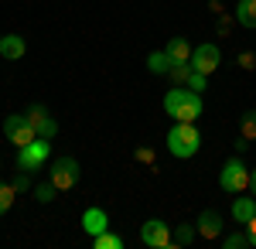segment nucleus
<instances>
[{
  "mask_svg": "<svg viewBox=\"0 0 256 249\" xmlns=\"http://www.w3.org/2000/svg\"><path fill=\"white\" fill-rule=\"evenodd\" d=\"M202 92H192L188 86H171V92L164 96V113L178 123H195L202 116Z\"/></svg>",
  "mask_w": 256,
  "mask_h": 249,
  "instance_id": "nucleus-1",
  "label": "nucleus"
},
{
  "mask_svg": "<svg viewBox=\"0 0 256 249\" xmlns=\"http://www.w3.org/2000/svg\"><path fill=\"white\" fill-rule=\"evenodd\" d=\"M198 147H202V134H198L195 123H174V126L168 130V150L174 154L178 160L195 157Z\"/></svg>",
  "mask_w": 256,
  "mask_h": 249,
  "instance_id": "nucleus-2",
  "label": "nucleus"
},
{
  "mask_svg": "<svg viewBox=\"0 0 256 249\" xmlns=\"http://www.w3.org/2000/svg\"><path fill=\"white\" fill-rule=\"evenodd\" d=\"M218 188L229 194H239L250 188V168L242 164V157H229L226 164H222V171H218Z\"/></svg>",
  "mask_w": 256,
  "mask_h": 249,
  "instance_id": "nucleus-3",
  "label": "nucleus"
},
{
  "mask_svg": "<svg viewBox=\"0 0 256 249\" xmlns=\"http://www.w3.org/2000/svg\"><path fill=\"white\" fill-rule=\"evenodd\" d=\"M48 157H52V140L34 136L28 147H20V150H18V168H20V171H38L41 164H48Z\"/></svg>",
  "mask_w": 256,
  "mask_h": 249,
  "instance_id": "nucleus-4",
  "label": "nucleus"
},
{
  "mask_svg": "<svg viewBox=\"0 0 256 249\" xmlns=\"http://www.w3.org/2000/svg\"><path fill=\"white\" fill-rule=\"evenodd\" d=\"M4 136H7L14 147H28V144L38 136V130L31 126L28 113H10L7 120H4Z\"/></svg>",
  "mask_w": 256,
  "mask_h": 249,
  "instance_id": "nucleus-5",
  "label": "nucleus"
},
{
  "mask_svg": "<svg viewBox=\"0 0 256 249\" xmlns=\"http://www.w3.org/2000/svg\"><path fill=\"white\" fill-rule=\"evenodd\" d=\"M140 242L150 249H171L174 246V232L168 229V222H160V218H147L140 226Z\"/></svg>",
  "mask_w": 256,
  "mask_h": 249,
  "instance_id": "nucleus-6",
  "label": "nucleus"
},
{
  "mask_svg": "<svg viewBox=\"0 0 256 249\" xmlns=\"http://www.w3.org/2000/svg\"><path fill=\"white\" fill-rule=\"evenodd\" d=\"M76 181H79V160L68 157V154L55 157L52 160V184L58 192H68V188H76Z\"/></svg>",
  "mask_w": 256,
  "mask_h": 249,
  "instance_id": "nucleus-7",
  "label": "nucleus"
},
{
  "mask_svg": "<svg viewBox=\"0 0 256 249\" xmlns=\"http://www.w3.org/2000/svg\"><path fill=\"white\" fill-rule=\"evenodd\" d=\"M218 65H222V48H218V44H212V41L198 44L195 52H192V68H195V72H205V76H212Z\"/></svg>",
  "mask_w": 256,
  "mask_h": 249,
  "instance_id": "nucleus-8",
  "label": "nucleus"
},
{
  "mask_svg": "<svg viewBox=\"0 0 256 249\" xmlns=\"http://www.w3.org/2000/svg\"><path fill=\"white\" fill-rule=\"evenodd\" d=\"M28 120H31V126L38 130V136H44V140H52V136L58 134V123H55V116L48 113L44 106H28Z\"/></svg>",
  "mask_w": 256,
  "mask_h": 249,
  "instance_id": "nucleus-9",
  "label": "nucleus"
},
{
  "mask_svg": "<svg viewBox=\"0 0 256 249\" xmlns=\"http://www.w3.org/2000/svg\"><path fill=\"white\" fill-rule=\"evenodd\" d=\"M195 229H198L202 239H218V236H222V215H218L216 208H205L202 215H198Z\"/></svg>",
  "mask_w": 256,
  "mask_h": 249,
  "instance_id": "nucleus-10",
  "label": "nucleus"
},
{
  "mask_svg": "<svg viewBox=\"0 0 256 249\" xmlns=\"http://www.w3.org/2000/svg\"><path fill=\"white\" fill-rule=\"evenodd\" d=\"M82 229L89 232V236L106 232V229H110V215H106L102 208H96V205H92V208H86V212H82Z\"/></svg>",
  "mask_w": 256,
  "mask_h": 249,
  "instance_id": "nucleus-11",
  "label": "nucleus"
},
{
  "mask_svg": "<svg viewBox=\"0 0 256 249\" xmlns=\"http://www.w3.org/2000/svg\"><path fill=\"white\" fill-rule=\"evenodd\" d=\"M24 52H28V41L20 38V34H4L0 38V58L18 62V58H24Z\"/></svg>",
  "mask_w": 256,
  "mask_h": 249,
  "instance_id": "nucleus-12",
  "label": "nucleus"
},
{
  "mask_svg": "<svg viewBox=\"0 0 256 249\" xmlns=\"http://www.w3.org/2000/svg\"><path fill=\"white\" fill-rule=\"evenodd\" d=\"M253 215H256V198H246V194H239L236 202H232V218H236L239 226H246Z\"/></svg>",
  "mask_w": 256,
  "mask_h": 249,
  "instance_id": "nucleus-13",
  "label": "nucleus"
},
{
  "mask_svg": "<svg viewBox=\"0 0 256 249\" xmlns=\"http://www.w3.org/2000/svg\"><path fill=\"white\" fill-rule=\"evenodd\" d=\"M164 52H168L171 62H192V52H195V48H192L184 38H171L168 44H164Z\"/></svg>",
  "mask_w": 256,
  "mask_h": 249,
  "instance_id": "nucleus-14",
  "label": "nucleus"
},
{
  "mask_svg": "<svg viewBox=\"0 0 256 249\" xmlns=\"http://www.w3.org/2000/svg\"><path fill=\"white\" fill-rule=\"evenodd\" d=\"M236 20L242 24V28L253 31L256 28V0H239L236 4Z\"/></svg>",
  "mask_w": 256,
  "mask_h": 249,
  "instance_id": "nucleus-15",
  "label": "nucleus"
},
{
  "mask_svg": "<svg viewBox=\"0 0 256 249\" xmlns=\"http://www.w3.org/2000/svg\"><path fill=\"white\" fill-rule=\"evenodd\" d=\"M195 68H192V62H171V68H168V76L174 86H188V76H192Z\"/></svg>",
  "mask_w": 256,
  "mask_h": 249,
  "instance_id": "nucleus-16",
  "label": "nucleus"
},
{
  "mask_svg": "<svg viewBox=\"0 0 256 249\" xmlns=\"http://www.w3.org/2000/svg\"><path fill=\"white\" fill-rule=\"evenodd\" d=\"M147 68H150L154 76H168V68H171L168 52H150V55H147Z\"/></svg>",
  "mask_w": 256,
  "mask_h": 249,
  "instance_id": "nucleus-17",
  "label": "nucleus"
},
{
  "mask_svg": "<svg viewBox=\"0 0 256 249\" xmlns=\"http://www.w3.org/2000/svg\"><path fill=\"white\" fill-rule=\"evenodd\" d=\"M92 246L96 249H123V236H116V232H99V236H92Z\"/></svg>",
  "mask_w": 256,
  "mask_h": 249,
  "instance_id": "nucleus-18",
  "label": "nucleus"
},
{
  "mask_svg": "<svg viewBox=\"0 0 256 249\" xmlns=\"http://www.w3.org/2000/svg\"><path fill=\"white\" fill-rule=\"evenodd\" d=\"M31 192H34V198H38L41 205H52V202H55V194H58V188H55V184H52V178H48V181L34 184Z\"/></svg>",
  "mask_w": 256,
  "mask_h": 249,
  "instance_id": "nucleus-19",
  "label": "nucleus"
},
{
  "mask_svg": "<svg viewBox=\"0 0 256 249\" xmlns=\"http://www.w3.org/2000/svg\"><path fill=\"white\" fill-rule=\"evenodd\" d=\"M239 136L256 140V110H246L242 113V120H239Z\"/></svg>",
  "mask_w": 256,
  "mask_h": 249,
  "instance_id": "nucleus-20",
  "label": "nucleus"
},
{
  "mask_svg": "<svg viewBox=\"0 0 256 249\" xmlns=\"http://www.w3.org/2000/svg\"><path fill=\"white\" fill-rule=\"evenodd\" d=\"M195 236H198V229H195V226L181 222V226L174 229V246H192V242H195Z\"/></svg>",
  "mask_w": 256,
  "mask_h": 249,
  "instance_id": "nucleus-21",
  "label": "nucleus"
},
{
  "mask_svg": "<svg viewBox=\"0 0 256 249\" xmlns=\"http://www.w3.org/2000/svg\"><path fill=\"white\" fill-rule=\"evenodd\" d=\"M14 198H18V188H14V184H7V181H0V215H7V212H10Z\"/></svg>",
  "mask_w": 256,
  "mask_h": 249,
  "instance_id": "nucleus-22",
  "label": "nucleus"
},
{
  "mask_svg": "<svg viewBox=\"0 0 256 249\" xmlns=\"http://www.w3.org/2000/svg\"><path fill=\"white\" fill-rule=\"evenodd\" d=\"M188 89H192V92H205V89H208V76H205V72H192V76H188Z\"/></svg>",
  "mask_w": 256,
  "mask_h": 249,
  "instance_id": "nucleus-23",
  "label": "nucleus"
},
{
  "mask_svg": "<svg viewBox=\"0 0 256 249\" xmlns=\"http://www.w3.org/2000/svg\"><path fill=\"white\" fill-rule=\"evenodd\" d=\"M222 246H226V249H242V246H250V239H246V236H239V232H232V236H226V239H222Z\"/></svg>",
  "mask_w": 256,
  "mask_h": 249,
  "instance_id": "nucleus-24",
  "label": "nucleus"
},
{
  "mask_svg": "<svg viewBox=\"0 0 256 249\" xmlns=\"http://www.w3.org/2000/svg\"><path fill=\"white\" fill-rule=\"evenodd\" d=\"M28 174H31V171H20L18 174V181H14V188H18V192H31V178H28Z\"/></svg>",
  "mask_w": 256,
  "mask_h": 249,
  "instance_id": "nucleus-25",
  "label": "nucleus"
},
{
  "mask_svg": "<svg viewBox=\"0 0 256 249\" xmlns=\"http://www.w3.org/2000/svg\"><path fill=\"white\" fill-rule=\"evenodd\" d=\"M246 239H250V246H256V215L246 222Z\"/></svg>",
  "mask_w": 256,
  "mask_h": 249,
  "instance_id": "nucleus-26",
  "label": "nucleus"
},
{
  "mask_svg": "<svg viewBox=\"0 0 256 249\" xmlns=\"http://www.w3.org/2000/svg\"><path fill=\"white\" fill-rule=\"evenodd\" d=\"M239 65H246V68H256V58L250 55V52H242V55H239Z\"/></svg>",
  "mask_w": 256,
  "mask_h": 249,
  "instance_id": "nucleus-27",
  "label": "nucleus"
},
{
  "mask_svg": "<svg viewBox=\"0 0 256 249\" xmlns=\"http://www.w3.org/2000/svg\"><path fill=\"white\" fill-rule=\"evenodd\" d=\"M137 160H147V164H150V160H154V150H150V147H140V150H137Z\"/></svg>",
  "mask_w": 256,
  "mask_h": 249,
  "instance_id": "nucleus-28",
  "label": "nucleus"
},
{
  "mask_svg": "<svg viewBox=\"0 0 256 249\" xmlns=\"http://www.w3.org/2000/svg\"><path fill=\"white\" fill-rule=\"evenodd\" d=\"M250 192L256 194V171H250Z\"/></svg>",
  "mask_w": 256,
  "mask_h": 249,
  "instance_id": "nucleus-29",
  "label": "nucleus"
},
{
  "mask_svg": "<svg viewBox=\"0 0 256 249\" xmlns=\"http://www.w3.org/2000/svg\"><path fill=\"white\" fill-rule=\"evenodd\" d=\"M0 38H4V34H0Z\"/></svg>",
  "mask_w": 256,
  "mask_h": 249,
  "instance_id": "nucleus-30",
  "label": "nucleus"
}]
</instances>
